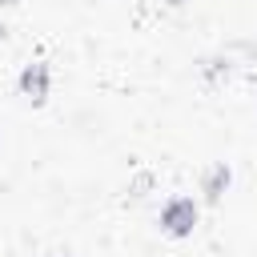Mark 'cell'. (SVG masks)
<instances>
[{
    "instance_id": "6da1fadb",
    "label": "cell",
    "mask_w": 257,
    "mask_h": 257,
    "mask_svg": "<svg viewBox=\"0 0 257 257\" xmlns=\"http://www.w3.org/2000/svg\"><path fill=\"white\" fill-rule=\"evenodd\" d=\"M197 217H201V209L193 197H169L161 205V229L169 237H189L197 229Z\"/></svg>"
},
{
    "instance_id": "7a4b0ae2",
    "label": "cell",
    "mask_w": 257,
    "mask_h": 257,
    "mask_svg": "<svg viewBox=\"0 0 257 257\" xmlns=\"http://www.w3.org/2000/svg\"><path fill=\"white\" fill-rule=\"evenodd\" d=\"M20 96H28L32 104H44L48 100V84H52V72H48V64L44 60H32V64H24L20 68Z\"/></svg>"
},
{
    "instance_id": "3957f363",
    "label": "cell",
    "mask_w": 257,
    "mask_h": 257,
    "mask_svg": "<svg viewBox=\"0 0 257 257\" xmlns=\"http://www.w3.org/2000/svg\"><path fill=\"white\" fill-rule=\"evenodd\" d=\"M229 181H233V173H229V165H225V161L209 165V169H205V177H201V193H205V201H221V193L229 189Z\"/></svg>"
},
{
    "instance_id": "277c9868",
    "label": "cell",
    "mask_w": 257,
    "mask_h": 257,
    "mask_svg": "<svg viewBox=\"0 0 257 257\" xmlns=\"http://www.w3.org/2000/svg\"><path fill=\"white\" fill-rule=\"evenodd\" d=\"M165 4H169V8H181V4H189V0H165Z\"/></svg>"
}]
</instances>
